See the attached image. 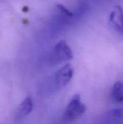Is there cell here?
I'll use <instances>...</instances> for the list:
<instances>
[{
    "label": "cell",
    "mask_w": 123,
    "mask_h": 124,
    "mask_svg": "<svg viewBox=\"0 0 123 124\" xmlns=\"http://www.w3.org/2000/svg\"><path fill=\"white\" fill-rule=\"evenodd\" d=\"M86 111V105L81 102L79 94H75L67 105L64 115L63 120L66 122H72L79 119Z\"/></svg>",
    "instance_id": "1"
},
{
    "label": "cell",
    "mask_w": 123,
    "mask_h": 124,
    "mask_svg": "<svg viewBox=\"0 0 123 124\" xmlns=\"http://www.w3.org/2000/svg\"><path fill=\"white\" fill-rule=\"evenodd\" d=\"M74 70L70 64H66L59 68L54 76V82L57 89L65 87L72 80Z\"/></svg>",
    "instance_id": "2"
},
{
    "label": "cell",
    "mask_w": 123,
    "mask_h": 124,
    "mask_svg": "<svg viewBox=\"0 0 123 124\" xmlns=\"http://www.w3.org/2000/svg\"><path fill=\"white\" fill-rule=\"evenodd\" d=\"M53 60L56 63H61L71 60L73 58V52L65 40L59 41L53 49Z\"/></svg>",
    "instance_id": "3"
},
{
    "label": "cell",
    "mask_w": 123,
    "mask_h": 124,
    "mask_svg": "<svg viewBox=\"0 0 123 124\" xmlns=\"http://www.w3.org/2000/svg\"><path fill=\"white\" fill-rule=\"evenodd\" d=\"M109 25L123 38V9L121 6H115L109 17Z\"/></svg>",
    "instance_id": "4"
},
{
    "label": "cell",
    "mask_w": 123,
    "mask_h": 124,
    "mask_svg": "<svg viewBox=\"0 0 123 124\" xmlns=\"http://www.w3.org/2000/svg\"><path fill=\"white\" fill-rule=\"evenodd\" d=\"M33 108V100L30 97H26L19 105L17 110V116L18 118H23L28 116L32 111Z\"/></svg>",
    "instance_id": "5"
},
{
    "label": "cell",
    "mask_w": 123,
    "mask_h": 124,
    "mask_svg": "<svg viewBox=\"0 0 123 124\" xmlns=\"http://www.w3.org/2000/svg\"><path fill=\"white\" fill-rule=\"evenodd\" d=\"M111 97L113 102L119 104L123 102V82L117 81L112 88Z\"/></svg>",
    "instance_id": "6"
},
{
    "label": "cell",
    "mask_w": 123,
    "mask_h": 124,
    "mask_svg": "<svg viewBox=\"0 0 123 124\" xmlns=\"http://www.w3.org/2000/svg\"><path fill=\"white\" fill-rule=\"evenodd\" d=\"M123 110L121 109H113L107 113L108 118H112L113 120L120 119L123 116Z\"/></svg>",
    "instance_id": "7"
},
{
    "label": "cell",
    "mask_w": 123,
    "mask_h": 124,
    "mask_svg": "<svg viewBox=\"0 0 123 124\" xmlns=\"http://www.w3.org/2000/svg\"><path fill=\"white\" fill-rule=\"evenodd\" d=\"M57 9L64 15H65L66 16H68V17H72L73 15V13L72 12H70L68 9H67L65 7H64L63 5L62 4H57Z\"/></svg>",
    "instance_id": "8"
}]
</instances>
